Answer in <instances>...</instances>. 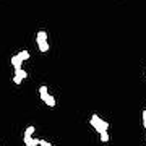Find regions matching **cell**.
Here are the masks:
<instances>
[{
    "label": "cell",
    "mask_w": 146,
    "mask_h": 146,
    "mask_svg": "<svg viewBox=\"0 0 146 146\" xmlns=\"http://www.w3.org/2000/svg\"><path fill=\"white\" fill-rule=\"evenodd\" d=\"M39 98H41V99L44 101L49 107H54V106H55V99H54V96L49 94L47 86H39Z\"/></svg>",
    "instance_id": "cell-2"
},
{
    "label": "cell",
    "mask_w": 146,
    "mask_h": 146,
    "mask_svg": "<svg viewBox=\"0 0 146 146\" xmlns=\"http://www.w3.org/2000/svg\"><path fill=\"white\" fill-rule=\"evenodd\" d=\"M141 119H143V128L146 130V109L143 110V114H141Z\"/></svg>",
    "instance_id": "cell-10"
},
{
    "label": "cell",
    "mask_w": 146,
    "mask_h": 146,
    "mask_svg": "<svg viewBox=\"0 0 146 146\" xmlns=\"http://www.w3.org/2000/svg\"><path fill=\"white\" fill-rule=\"evenodd\" d=\"M23 141H25L26 146H37L41 143V140H37V138H29V140H23Z\"/></svg>",
    "instance_id": "cell-7"
},
{
    "label": "cell",
    "mask_w": 146,
    "mask_h": 146,
    "mask_svg": "<svg viewBox=\"0 0 146 146\" xmlns=\"http://www.w3.org/2000/svg\"><path fill=\"white\" fill-rule=\"evenodd\" d=\"M11 65H13V68H15V72H16V70H21V65H23V60H21V57L18 55V54L11 57Z\"/></svg>",
    "instance_id": "cell-4"
},
{
    "label": "cell",
    "mask_w": 146,
    "mask_h": 146,
    "mask_svg": "<svg viewBox=\"0 0 146 146\" xmlns=\"http://www.w3.org/2000/svg\"><path fill=\"white\" fill-rule=\"evenodd\" d=\"M101 141H102V143H107V141H109V133H107V131H106V133H101Z\"/></svg>",
    "instance_id": "cell-9"
},
{
    "label": "cell",
    "mask_w": 146,
    "mask_h": 146,
    "mask_svg": "<svg viewBox=\"0 0 146 146\" xmlns=\"http://www.w3.org/2000/svg\"><path fill=\"white\" fill-rule=\"evenodd\" d=\"M18 55L21 57V60H23V62H26L28 58H29V52H28V50H21V52L18 54Z\"/></svg>",
    "instance_id": "cell-8"
},
{
    "label": "cell",
    "mask_w": 146,
    "mask_h": 146,
    "mask_svg": "<svg viewBox=\"0 0 146 146\" xmlns=\"http://www.w3.org/2000/svg\"><path fill=\"white\" fill-rule=\"evenodd\" d=\"M91 127H94V130L98 131V133H106L107 131V128H109V123L106 122V120H102L99 117V115H91Z\"/></svg>",
    "instance_id": "cell-1"
},
{
    "label": "cell",
    "mask_w": 146,
    "mask_h": 146,
    "mask_svg": "<svg viewBox=\"0 0 146 146\" xmlns=\"http://www.w3.org/2000/svg\"><path fill=\"white\" fill-rule=\"evenodd\" d=\"M25 78H28V73L21 68V70H16L15 72V75H13V83L15 84H21V81Z\"/></svg>",
    "instance_id": "cell-3"
},
{
    "label": "cell",
    "mask_w": 146,
    "mask_h": 146,
    "mask_svg": "<svg viewBox=\"0 0 146 146\" xmlns=\"http://www.w3.org/2000/svg\"><path fill=\"white\" fill-rule=\"evenodd\" d=\"M34 127H26V131H25V136H23V140H29L33 138V133H34Z\"/></svg>",
    "instance_id": "cell-6"
},
{
    "label": "cell",
    "mask_w": 146,
    "mask_h": 146,
    "mask_svg": "<svg viewBox=\"0 0 146 146\" xmlns=\"http://www.w3.org/2000/svg\"><path fill=\"white\" fill-rule=\"evenodd\" d=\"M36 42H37V47H39L41 52H47L49 50V42H47V39H36Z\"/></svg>",
    "instance_id": "cell-5"
},
{
    "label": "cell",
    "mask_w": 146,
    "mask_h": 146,
    "mask_svg": "<svg viewBox=\"0 0 146 146\" xmlns=\"http://www.w3.org/2000/svg\"><path fill=\"white\" fill-rule=\"evenodd\" d=\"M39 145H41V146H52V143H49V141H46V140H41Z\"/></svg>",
    "instance_id": "cell-11"
}]
</instances>
